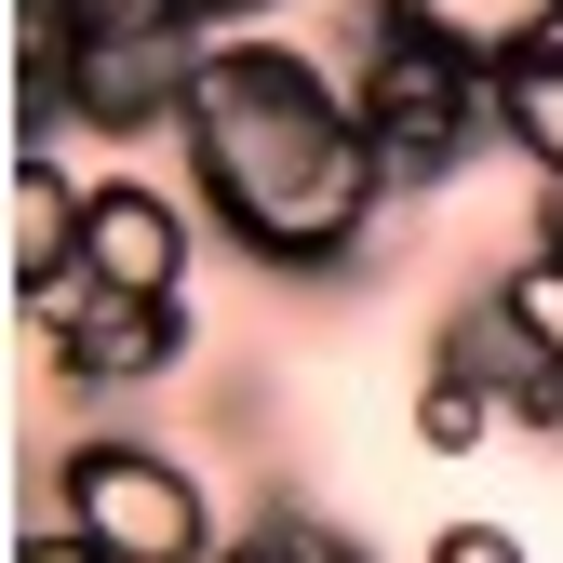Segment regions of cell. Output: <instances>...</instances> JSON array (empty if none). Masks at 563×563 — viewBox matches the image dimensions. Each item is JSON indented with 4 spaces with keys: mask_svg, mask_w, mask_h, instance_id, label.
<instances>
[{
    "mask_svg": "<svg viewBox=\"0 0 563 563\" xmlns=\"http://www.w3.org/2000/svg\"><path fill=\"white\" fill-rule=\"evenodd\" d=\"M81 67H67V134H108V148H134V134H175L188 95H201V41L175 0H81Z\"/></svg>",
    "mask_w": 563,
    "mask_h": 563,
    "instance_id": "obj_4",
    "label": "cell"
},
{
    "mask_svg": "<svg viewBox=\"0 0 563 563\" xmlns=\"http://www.w3.org/2000/svg\"><path fill=\"white\" fill-rule=\"evenodd\" d=\"M188 201L148 175H95V216H81V282L95 296H188Z\"/></svg>",
    "mask_w": 563,
    "mask_h": 563,
    "instance_id": "obj_6",
    "label": "cell"
},
{
    "mask_svg": "<svg viewBox=\"0 0 563 563\" xmlns=\"http://www.w3.org/2000/svg\"><path fill=\"white\" fill-rule=\"evenodd\" d=\"M376 14L416 27V41H443V54H470V67H510V54L563 41V0H376Z\"/></svg>",
    "mask_w": 563,
    "mask_h": 563,
    "instance_id": "obj_8",
    "label": "cell"
},
{
    "mask_svg": "<svg viewBox=\"0 0 563 563\" xmlns=\"http://www.w3.org/2000/svg\"><path fill=\"white\" fill-rule=\"evenodd\" d=\"M309 563H363V550H349V537H322V523H309Z\"/></svg>",
    "mask_w": 563,
    "mask_h": 563,
    "instance_id": "obj_15",
    "label": "cell"
},
{
    "mask_svg": "<svg viewBox=\"0 0 563 563\" xmlns=\"http://www.w3.org/2000/svg\"><path fill=\"white\" fill-rule=\"evenodd\" d=\"M54 523L67 537H95L108 563H216V483H201L175 443H134V430H81L54 456Z\"/></svg>",
    "mask_w": 563,
    "mask_h": 563,
    "instance_id": "obj_3",
    "label": "cell"
},
{
    "mask_svg": "<svg viewBox=\"0 0 563 563\" xmlns=\"http://www.w3.org/2000/svg\"><path fill=\"white\" fill-rule=\"evenodd\" d=\"M497 148H510L537 188H563V41H537V54L497 67Z\"/></svg>",
    "mask_w": 563,
    "mask_h": 563,
    "instance_id": "obj_9",
    "label": "cell"
},
{
    "mask_svg": "<svg viewBox=\"0 0 563 563\" xmlns=\"http://www.w3.org/2000/svg\"><path fill=\"white\" fill-rule=\"evenodd\" d=\"M175 148H188V201L268 282H349L376 255V216L402 201L363 108H349V67H322L309 41H268V27L201 54Z\"/></svg>",
    "mask_w": 563,
    "mask_h": 563,
    "instance_id": "obj_1",
    "label": "cell"
},
{
    "mask_svg": "<svg viewBox=\"0 0 563 563\" xmlns=\"http://www.w3.org/2000/svg\"><path fill=\"white\" fill-rule=\"evenodd\" d=\"M175 14H188V27H201V41H242V27H255V14H268V0H175Z\"/></svg>",
    "mask_w": 563,
    "mask_h": 563,
    "instance_id": "obj_14",
    "label": "cell"
},
{
    "mask_svg": "<svg viewBox=\"0 0 563 563\" xmlns=\"http://www.w3.org/2000/svg\"><path fill=\"white\" fill-rule=\"evenodd\" d=\"M14 563H108V550H95V537H67V523H54V510H41V523H27V537H14Z\"/></svg>",
    "mask_w": 563,
    "mask_h": 563,
    "instance_id": "obj_13",
    "label": "cell"
},
{
    "mask_svg": "<svg viewBox=\"0 0 563 563\" xmlns=\"http://www.w3.org/2000/svg\"><path fill=\"white\" fill-rule=\"evenodd\" d=\"M41 363L54 389H81V402H121V389H162L188 363V296H54L41 309Z\"/></svg>",
    "mask_w": 563,
    "mask_h": 563,
    "instance_id": "obj_5",
    "label": "cell"
},
{
    "mask_svg": "<svg viewBox=\"0 0 563 563\" xmlns=\"http://www.w3.org/2000/svg\"><path fill=\"white\" fill-rule=\"evenodd\" d=\"M483 430H510L483 376H456V363H430V376H416V443H430V456H483Z\"/></svg>",
    "mask_w": 563,
    "mask_h": 563,
    "instance_id": "obj_10",
    "label": "cell"
},
{
    "mask_svg": "<svg viewBox=\"0 0 563 563\" xmlns=\"http://www.w3.org/2000/svg\"><path fill=\"white\" fill-rule=\"evenodd\" d=\"M430 563H537V550H523L510 523H483V510H470V523H443V537H430Z\"/></svg>",
    "mask_w": 563,
    "mask_h": 563,
    "instance_id": "obj_12",
    "label": "cell"
},
{
    "mask_svg": "<svg viewBox=\"0 0 563 563\" xmlns=\"http://www.w3.org/2000/svg\"><path fill=\"white\" fill-rule=\"evenodd\" d=\"M349 108H363L389 188H456L483 148H497V67H470L443 41H416L389 14H363V54H349Z\"/></svg>",
    "mask_w": 563,
    "mask_h": 563,
    "instance_id": "obj_2",
    "label": "cell"
},
{
    "mask_svg": "<svg viewBox=\"0 0 563 563\" xmlns=\"http://www.w3.org/2000/svg\"><path fill=\"white\" fill-rule=\"evenodd\" d=\"M483 296L523 322V349H537V363H563V242H523L497 282H483Z\"/></svg>",
    "mask_w": 563,
    "mask_h": 563,
    "instance_id": "obj_11",
    "label": "cell"
},
{
    "mask_svg": "<svg viewBox=\"0 0 563 563\" xmlns=\"http://www.w3.org/2000/svg\"><path fill=\"white\" fill-rule=\"evenodd\" d=\"M81 216H95V175H67L54 148H14V188H0V268H14L27 309L81 296Z\"/></svg>",
    "mask_w": 563,
    "mask_h": 563,
    "instance_id": "obj_7",
    "label": "cell"
}]
</instances>
